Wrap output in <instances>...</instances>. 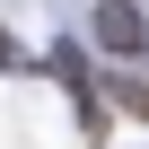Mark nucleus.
I'll list each match as a JSON object with an SVG mask.
<instances>
[{
	"label": "nucleus",
	"mask_w": 149,
	"mask_h": 149,
	"mask_svg": "<svg viewBox=\"0 0 149 149\" xmlns=\"http://www.w3.org/2000/svg\"><path fill=\"white\" fill-rule=\"evenodd\" d=\"M53 79L70 88V105H79V132H88V140H105V132H114V114H105V97H97V79H88V61L70 53V44L53 53Z\"/></svg>",
	"instance_id": "nucleus-1"
},
{
	"label": "nucleus",
	"mask_w": 149,
	"mask_h": 149,
	"mask_svg": "<svg viewBox=\"0 0 149 149\" xmlns=\"http://www.w3.org/2000/svg\"><path fill=\"white\" fill-rule=\"evenodd\" d=\"M97 44H105V53H149L140 0H97Z\"/></svg>",
	"instance_id": "nucleus-2"
},
{
	"label": "nucleus",
	"mask_w": 149,
	"mask_h": 149,
	"mask_svg": "<svg viewBox=\"0 0 149 149\" xmlns=\"http://www.w3.org/2000/svg\"><path fill=\"white\" fill-rule=\"evenodd\" d=\"M105 97H114L123 114H140V123H149V79H140V70H114V79H105Z\"/></svg>",
	"instance_id": "nucleus-3"
},
{
	"label": "nucleus",
	"mask_w": 149,
	"mask_h": 149,
	"mask_svg": "<svg viewBox=\"0 0 149 149\" xmlns=\"http://www.w3.org/2000/svg\"><path fill=\"white\" fill-rule=\"evenodd\" d=\"M9 70H18V35L0 26V79H9Z\"/></svg>",
	"instance_id": "nucleus-4"
}]
</instances>
